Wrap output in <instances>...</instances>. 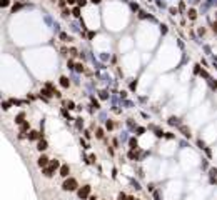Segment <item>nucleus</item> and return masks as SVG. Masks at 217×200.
I'll list each match as a JSON object with an SVG mask.
<instances>
[{
	"instance_id": "16",
	"label": "nucleus",
	"mask_w": 217,
	"mask_h": 200,
	"mask_svg": "<svg viewBox=\"0 0 217 200\" xmlns=\"http://www.w3.org/2000/svg\"><path fill=\"white\" fill-rule=\"evenodd\" d=\"M97 137H104V132H102V130H100V129H99V130H97Z\"/></svg>"
},
{
	"instance_id": "2",
	"label": "nucleus",
	"mask_w": 217,
	"mask_h": 200,
	"mask_svg": "<svg viewBox=\"0 0 217 200\" xmlns=\"http://www.w3.org/2000/svg\"><path fill=\"white\" fill-rule=\"evenodd\" d=\"M77 187H78V183H77V180L72 178V177H69V178L64 182V185H62V188L67 190V192H72V190H75Z\"/></svg>"
},
{
	"instance_id": "19",
	"label": "nucleus",
	"mask_w": 217,
	"mask_h": 200,
	"mask_svg": "<svg viewBox=\"0 0 217 200\" xmlns=\"http://www.w3.org/2000/svg\"><path fill=\"white\" fill-rule=\"evenodd\" d=\"M92 2H94V3H99V2H100V0H92Z\"/></svg>"
},
{
	"instance_id": "5",
	"label": "nucleus",
	"mask_w": 217,
	"mask_h": 200,
	"mask_svg": "<svg viewBox=\"0 0 217 200\" xmlns=\"http://www.w3.org/2000/svg\"><path fill=\"white\" fill-rule=\"evenodd\" d=\"M69 173H70V167H69V165H62V167H60V175H62V177H65V178H67V177H69Z\"/></svg>"
},
{
	"instance_id": "10",
	"label": "nucleus",
	"mask_w": 217,
	"mask_h": 200,
	"mask_svg": "<svg viewBox=\"0 0 217 200\" xmlns=\"http://www.w3.org/2000/svg\"><path fill=\"white\" fill-rule=\"evenodd\" d=\"M27 129H29V122H24V124L20 125V130H22V132H25Z\"/></svg>"
},
{
	"instance_id": "7",
	"label": "nucleus",
	"mask_w": 217,
	"mask_h": 200,
	"mask_svg": "<svg viewBox=\"0 0 217 200\" xmlns=\"http://www.w3.org/2000/svg\"><path fill=\"white\" fill-rule=\"evenodd\" d=\"M37 148H38L40 152H42V150H45V148H47V142H45V140H38V143H37Z\"/></svg>"
},
{
	"instance_id": "12",
	"label": "nucleus",
	"mask_w": 217,
	"mask_h": 200,
	"mask_svg": "<svg viewBox=\"0 0 217 200\" xmlns=\"http://www.w3.org/2000/svg\"><path fill=\"white\" fill-rule=\"evenodd\" d=\"M2 107H3V110H8V108H10V103H8V102H3Z\"/></svg>"
},
{
	"instance_id": "13",
	"label": "nucleus",
	"mask_w": 217,
	"mask_h": 200,
	"mask_svg": "<svg viewBox=\"0 0 217 200\" xmlns=\"http://www.w3.org/2000/svg\"><path fill=\"white\" fill-rule=\"evenodd\" d=\"M78 12H80V10H78V7H75V8H73V15H75V17H78V15H80V13H78Z\"/></svg>"
},
{
	"instance_id": "8",
	"label": "nucleus",
	"mask_w": 217,
	"mask_h": 200,
	"mask_svg": "<svg viewBox=\"0 0 217 200\" xmlns=\"http://www.w3.org/2000/svg\"><path fill=\"white\" fill-rule=\"evenodd\" d=\"M29 138H30V140H37V138H40V133L35 132V130H32V132L29 133Z\"/></svg>"
},
{
	"instance_id": "6",
	"label": "nucleus",
	"mask_w": 217,
	"mask_h": 200,
	"mask_svg": "<svg viewBox=\"0 0 217 200\" xmlns=\"http://www.w3.org/2000/svg\"><path fill=\"white\" fill-rule=\"evenodd\" d=\"M60 85H62V87H65V88H67V87H69V85H70V80H69V78H67V77H60Z\"/></svg>"
},
{
	"instance_id": "3",
	"label": "nucleus",
	"mask_w": 217,
	"mask_h": 200,
	"mask_svg": "<svg viewBox=\"0 0 217 200\" xmlns=\"http://www.w3.org/2000/svg\"><path fill=\"white\" fill-rule=\"evenodd\" d=\"M89 194H90V185H84V187L78 190V199L85 200L87 197H89Z\"/></svg>"
},
{
	"instance_id": "20",
	"label": "nucleus",
	"mask_w": 217,
	"mask_h": 200,
	"mask_svg": "<svg viewBox=\"0 0 217 200\" xmlns=\"http://www.w3.org/2000/svg\"><path fill=\"white\" fill-rule=\"evenodd\" d=\"M89 200H97V199H95V197H90V199H89Z\"/></svg>"
},
{
	"instance_id": "11",
	"label": "nucleus",
	"mask_w": 217,
	"mask_h": 200,
	"mask_svg": "<svg viewBox=\"0 0 217 200\" xmlns=\"http://www.w3.org/2000/svg\"><path fill=\"white\" fill-rule=\"evenodd\" d=\"M75 70H77V72H82V70H84L82 64H77V65H75Z\"/></svg>"
},
{
	"instance_id": "17",
	"label": "nucleus",
	"mask_w": 217,
	"mask_h": 200,
	"mask_svg": "<svg viewBox=\"0 0 217 200\" xmlns=\"http://www.w3.org/2000/svg\"><path fill=\"white\" fill-rule=\"evenodd\" d=\"M189 13H190V18H195V12H194V10H190Z\"/></svg>"
},
{
	"instance_id": "14",
	"label": "nucleus",
	"mask_w": 217,
	"mask_h": 200,
	"mask_svg": "<svg viewBox=\"0 0 217 200\" xmlns=\"http://www.w3.org/2000/svg\"><path fill=\"white\" fill-rule=\"evenodd\" d=\"M60 37H62V40H64V42H69V40H70V38H69V37H67V35H65V33H62V35H60Z\"/></svg>"
},
{
	"instance_id": "18",
	"label": "nucleus",
	"mask_w": 217,
	"mask_h": 200,
	"mask_svg": "<svg viewBox=\"0 0 217 200\" xmlns=\"http://www.w3.org/2000/svg\"><path fill=\"white\" fill-rule=\"evenodd\" d=\"M73 2H75V0H67V3H73Z\"/></svg>"
},
{
	"instance_id": "1",
	"label": "nucleus",
	"mask_w": 217,
	"mask_h": 200,
	"mask_svg": "<svg viewBox=\"0 0 217 200\" xmlns=\"http://www.w3.org/2000/svg\"><path fill=\"white\" fill-rule=\"evenodd\" d=\"M57 168H59V160H50V164L43 168V175L45 177H52Z\"/></svg>"
},
{
	"instance_id": "4",
	"label": "nucleus",
	"mask_w": 217,
	"mask_h": 200,
	"mask_svg": "<svg viewBox=\"0 0 217 200\" xmlns=\"http://www.w3.org/2000/svg\"><path fill=\"white\" fill-rule=\"evenodd\" d=\"M37 164H38V167H42V168H45V167L48 165L50 162H48V159H47L45 155H40V159H38V162H37Z\"/></svg>"
},
{
	"instance_id": "9",
	"label": "nucleus",
	"mask_w": 217,
	"mask_h": 200,
	"mask_svg": "<svg viewBox=\"0 0 217 200\" xmlns=\"http://www.w3.org/2000/svg\"><path fill=\"white\" fill-rule=\"evenodd\" d=\"M24 117H25V115H24V113H18V115H17V118H15V122H17V124H20V125H22V124H24Z\"/></svg>"
},
{
	"instance_id": "15",
	"label": "nucleus",
	"mask_w": 217,
	"mask_h": 200,
	"mask_svg": "<svg viewBox=\"0 0 217 200\" xmlns=\"http://www.w3.org/2000/svg\"><path fill=\"white\" fill-rule=\"evenodd\" d=\"M10 3V0H2V7H7Z\"/></svg>"
}]
</instances>
